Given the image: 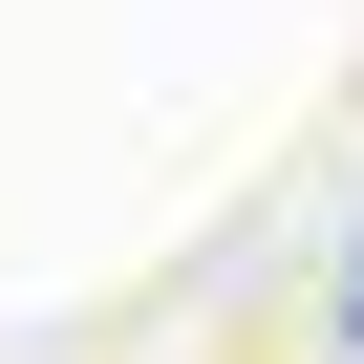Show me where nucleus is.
<instances>
[{
    "mask_svg": "<svg viewBox=\"0 0 364 364\" xmlns=\"http://www.w3.org/2000/svg\"><path fill=\"white\" fill-rule=\"evenodd\" d=\"M343 321H364V279H343Z\"/></svg>",
    "mask_w": 364,
    "mask_h": 364,
    "instance_id": "obj_1",
    "label": "nucleus"
}]
</instances>
